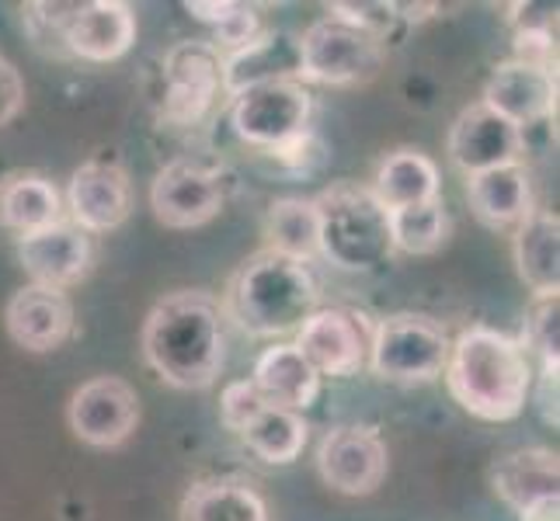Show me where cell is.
I'll use <instances>...</instances> for the list:
<instances>
[{"mask_svg": "<svg viewBox=\"0 0 560 521\" xmlns=\"http://www.w3.org/2000/svg\"><path fill=\"white\" fill-rule=\"evenodd\" d=\"M446 386L453 400L477 421L505 424L526 411L533 396V358L518 338L491 327H470L450 344Z\"/></svg>", "mask_w": 560, "mask_h": 521, "instance_id": "6da1fadb", "label": "cell"}, {"mask_svg": "<svg viewBox=\"0 0 560 521\" xmlns=\"http://www.w3.org/2000/svg\"><path fill=\"white\" fill-rule=\"evenodd\" d=\"M143 358L175 390H206L223 369V317L206 293L164 296L143 323Z\"/></svg>", "mask_w": 560, "mask_h": 521, "instance_id": "7a4b0ae2", "label": "cell"}, {"mask_svg": "<svg viewBox=\"0 0 560 521\" xmlns=\"http://www.w3.org/2000/svg\"><path fill=\"white\" fill-rule=\"evenodd\" d=\"M317 296L320 288L311 268L265 247L230 282L226 310L250 338H282L300 331V323L317 310Z\"/></svg>", "mask_w": 560, "mask_h": 521, "instance_id": "3957f363", "label": "cell"}, {"mask_svg": "<svg viewBox=\"0 0 560 521\" xmlns=\"http://www.w3.org/2000/svg\"><path fill=\"white\" fill-rule=\"evenodd\" d=\"M317 254L338 272H376L390 261V216L365 185L338 181L314 199Z\"/></svg>", "mask_w": 560, "mask_h": 521, "instance_id": "277c9868", "label": "cell"}, {"mask_svg": "<svg viewBox=\"0 0 560 521\" xmlns=\"http://www.w3.org/2000/svg\"><path fill=\"white\" fill-rule=\"evenodd\" d=\"M300 84H327L349 87L365 84L383 70L386 43L370 32L349 25L338 14H327L314 22L300 38Z\"/></svg>", "mask_w": 560, "mask_h": 521, "instance_id": "5b68a950", "label": "cell"}, {"mask_svg": "<svg viewBox=\"0 0 560 521\" xmlns=\"http://www.w3.org/2000/svg\"><path fill=\"white\" fill-rule=\"evenodd\" d=\"M450 334L439 320L424 313H394L373 323L370 344V369L373 376L400 386L432 382L446 369Z\"/></svg>", "mask_w": 560, "mask_h": 521, "instance_id": "8992f818", "label": "cell"}, {"mask_svg": "<svg viewBox=\"0 0 560 521\" xmlns=\"http://www.w3.org/2000/svg\"><path fill=\"white\" fill-rule=\"evenodd\" d=\"M311 111H314V98L306 84L272 81L237 94L234 105H230V126H234V132L244 143L272 150L306 132Z\"/></svg>", "mask_w": 560, "mask_h": 521, "instance_id": "52a82bcc", "label": "cell"}, {"mask_svg": "<svg viewBox=\"0 0 560 521\" xmlns=\"http://www.w3.org/2000/svg\"><path fill=\"white\" fill-rule=\"evenodd\" d=\"M293 344H296V352L311 362V369L317 376L349 379L370 362L373 323L370 317L345 310V306L314 310L300 323Z\"/></svg>", "mask_w": 560, "mask_h": 521, "instance_id": "ba28073f", "label": "cell"}, {"mask_svg": "<svg viewBox=\"0 0 560 521\" xmlns=\"http://www.w3.org/2000/svg\"><path fill=\"white\" fill-rule=\"evenodd\" d=\"M223 91V56L212 43L191 38L167 52L164 60V122L199 126L217 94Z\"/></svg>", "mask_w": 560, "mask_h": 521, "instance_id": "9c48e42d", "label": "cell"}, {"mask_svg": "<svg viewBox=\"0 0 560 521\" xmlns=\"http://www.w3.org/2000/svg\"><path fill=\"white\" fill-rule=\"evenodd\" d=\"M150 205L167 229H196L226 205V178L202 161H171L150 188Z\"/></svg>", "mask_w": 560, "mask_h": 521, "instance_id": "30bf717a", "label": "cell"}, {"mask_svg": "<svg viewBox=\"0 0 560 521\" xmlns=\"http://www.w3.org/2000/svg\"><path fill=\"white\" fill-rule=\"evenodd\" d=\"M386 466H390L386 441L365 424H341L324 435L317 449L320 479L345 497H370L383 484Z\"/></svg>", "mask_w": 560, "mask_h": 521, "instance_id": "8fae6325", "label": "cell"}, {"mask_svg": "<svg viewBox=\"0 0 560 521\" xmlns=\"http://www.w3.org/2000/svg\"><path fill=\"white\" fill-rule=\"evenodd\" d=\"M70 431L94 449H115L137 431L140 396L119 376H98L84 382L70 400Z\"/></svg>", "mask_w": 560, "mask_h": 521, "instance_id": "7c38bea8", "label": "cell"}, {"mask_svg": "<svg viewBox=\"0 0 560 521\" xmlns=\"http://www.w3.org/2000/svg\"><path fill=\"white\" fill-rule=\"evenodd\" d=\"M526 137L523 129L501 119L488 105H470L459 111V119L450 129V161L474 178L505 164H523Z\"/></svg>", "mask_w": 560, "mask_h": 521, "instance_id": "4fadbf2b", "label": "cell"}, {"mask_svg": "<svg viewBox=\"0 0 560 521\" xmlns=\"http://www.w3.org/2000/svg\"><path fill=\"white\" fill-rule=\"evenodd\" d=\"M18 261H22L32 285L46 288H67L81 282L91 272L94 247L84 229L73 223H52L46 229L18 237Z\"/></svg>", "mask_w": 560, "mask_h": 521, "instance_id": "5bb4252c", "label": "cell"}, {"mask_svg": "<svg viewBox=\"0 0 560 521\" xmlns=\"http://www.w3.org/2000/svg\"><path fill=\"white\" fill-rule=\"evenodd\" d=\"M515 129L539 126L557 111V70L529 67L518 60L498 63L485 84V102Z\"/></svg>", "mask_w": 560, "mask_h": 521, "instance_id": "9a60e30c", "label": "cell"}, {"mask_svg": "<svg viewBox=\"0 0 560 521\" xmlns=\"http://www.w3.org/2000/svg\"><path fill=\"white\" fill-rule=\"evenodd\" d=\"M67 205L73 226L84 234H108L122 226L132 209V191L126 170L115 161H88L73 170L67 188Z\"/></svg>", "mask_w": 560, "mask_h": 521, "instance_id": "2e32d148", "label": "cell"}, {"mask_svg": "<svg viewBox=\"0 0 560 521\" xmlns=\"http://www.w3.org/2000/svg\"><path fill=\"white\" fill-rule=\"evenodd\" d=\"M4 323L14 344H22L25 352H52L73 334V303L63 288L46 285H22L11 296Z\"/></svg>", "mask_w": 560, "mask_h": 521, "instance_id": "e0dca14e", "label": "cell"}, {"mask_svg": "<svg viewBox=\"0 0 560 521\" xmlns=\"http://www.w3.org/2000/svg\"><path fill=\"white\" fill-rule=\"evenodd\" d=\"M63 43L88 63H115L137 43V14L126 0H88L67 22Z\"/></svg>", "mask_w": 560, "mask_h": 521, "instance_id": "ac0fdd59", "label": "cell"}, {"mask_svg": "<svg viewBox=\"0 0 560 521\" xmlns=\"http://www.w3.org/2000/svg\"><path fill=\"white\" fill-rule=\"evenodd\" d=\"M272 81H300V43L289 32H261L247 46L223 56L226 98Z\"/></svg>", "mask_w": 560, "mask_h": 521, "instance_id": "d6986e66", "label": "cell"}, {"mask_svg": "<svg viewBox=\"0 0 560 521\" xmlns=\"http://www.w3.org/2000/svg\"><path fill=\"white\" fill-rule=\"evenodd\" d=\"M255 390L268 407H282V411H296L303 414L306 407H314L320 396V376L311 369L296 344H272L265 347L255 362Z\"/></svg>", "mask_w": 560, "mask_h": 521, "instance_id": "ffe728a7", "label": "cell"}, {"mask_svg": "<svg viewBox=\"0 0 560 521\" xmlns=\"http://www.w3.org/2000/svg\"><path fill=\"white\" fill-rule=\"evenodd\" d=\"M474 216L491 229H515L533 212V181L523 164H505L467 181Z\"/></svg>", "mask_w": 560, "mask_h": 521, "instance_id": "44dd1931", "label": "cell"}, {"mask_svg": "<svg viewBox=\"0 0 560 521\" xmlns=\"http://www.w3.org/2000/svg\"><path fill=\"white\" fill-rule=\"evenodd\" d=\"M560 462L550 449H515L491 466V487L509 508L523 511L544 497H557Z\"/></svg>", "mask_w": 560, "mask_h": 521, "instance_id": "7402d4cb", "label": "cell"}, {"mask_svg": "<svg viewBox=\"0 0 560 521\" xmlns=\"http://www.w3.org/2000/svg\"><path fill=\"white\" fill-rule=\"evenodd\" d=\"M515 264L533 296L560 293V223L553 212L533 209L515 226Z\"/></svg>", "mask_w": 560, "mask_h": 521, "instance_id": "603a6c76", "label": "cell"}, {"mask_svg": "<svg viewBox=\"0 0 560 521\" xmlns=\"http://www.w3.org/2000/svg\"><path fill=\"white\" fill-rule=\"evenodd\" d=\"M370 191L386 212L439 202V167L421 150H394L383 157Z\"/></svg>", "mask_w": 560, "mask_h": 521, "instance_id": "cb8c5ba5", "label": "cell"}, {"mask_svg": "<svg viewBox=\"0 0 560 521\" xmlns=\"http://www.w3.org/2000/svg\"><path fill=\"white\" fill-rule=\"evenodd\" d=\"M60 191L43 174H8L0 181V226L25 237L60 223Z\"/></svg>", "mask_w": 560, "mask_h": 521, "instance_id": "d4e9b609", "label": "cell"}, {"mask_svg": "<svg viewBox=\"0 0 560 521\" xmlns=\"http://www.w3.org/2000/svg\"><path fill=\"white\" fill-rule=\"evenodd\" d=\"M182 521H268V505L247 479H202L185 494Z\"/></svg>", "mask_w": 560, "mask_h": 521, "instance_id": "484cf974", "label": "cell"}, {"mask_svg": "<svg viewBox=\"0 0 560 521\" xmlns=\"http://www.w3.org/2000/svg\"><path fill=\"white\" fill-rule=\"evenodd\" d=\"M265 237L268 250L285 254L293 261H314L317 258V209L314 199H276L265 216Z\"/></svg>", "mask_w": 560, "mask_h": 521, "instance_id": "4316f807", "label": "cell"}, {"mask_svg": "<svg viewBox=\"0 0 560 521\" xmlns=\"http://www.w3.org/2000/svg\"><path fill=\"white\" fill-rule=\"evenodd\" d=\"M306 435H311V428H306L303 414L282 407H265L241 431L244 446L261 462H268V466H289V462H296L306 446Z\"/></svg>", "mask_w": 560, "mask_h": 521, "instance_id": "83f0119b", "label": "cell"}, {"mask_svg": "<svg viewBox=\"0 0 560 521\" xmlns=\"http://www.w3.org/2000/svg\"><path fill=\"white\" fill-rule=\"evenodd\" d=\"M390 216V244L400 254H435L450 237V216L442 202H424V205H408L386 212Z\"/></svg>", "mask_w": 560, "mask_h": 521, "instance_id": "f1b7e54d", "label": "cell"}, {"mask_svg": "<svg viewBox=\"0 0 560 521\" xmlns=\"http://www.w3.org/2000/svg\"><path fill=\"white\" fill-rule=\"evenodd\" d=\"M185 11L212 32V46L234 52L261 35L258 11L234 0H188Z\"/></svg>", "mask_w": 560, "mask_h": 521, "instance_id": "f546056e", "label": "cell"}, {"mask_svg": "<svg viewBox=\"0 0 560 521\" xmlns=\"http://www.w3.org/2000/svg\"><path fill=\"white\" fill-rule=\"evenodd\" d=\"M523 347L529 358H539V369H557L560 355V293L533 296L529 313H526V331Z\"/></svg>", "mask_w": 560, "mask_h": 521, "instance_id": "4dcf8cb0", "label": "cell"}, {"mask_svg": "<svg viewBox=\"0 0 560 521\" xmlns=\"http://www.w3.org/2000/svg\"><path fill=\"white\" fill-rule=\"evenodd\" d=\"M268 403L261 400V393L255 390L250 379H237V382H226L223 393H220V421L226 431H244L250 421H255Z\"/></svg>", "mask_w": 560, "mask_h": 521, "instance_id": "1f68e13d", "label": "cell"}, {"mask_svg": "<svg viewBox=\"0 0 560 521\" xmlns=\"http://www.w3.org/2000/svg\"><path fill=\"white\" fill-rule=\"evenodd\" d=\"M327 11L338 14V17H345V22L355 25V28H362V32H370V35L383 38V43H386V35L394 32V25L400 22L397 4H370V0H362V4H331Z\"/></svg>", "mask_w": 560, "mask_h": 521, "instance_id": "d6a6232c", "label": "cell"}, {"mask_svg": "<svg viewBox=\"0 0 560 521\" xmlns=\"http://www.w3.org/2000/svg\"><path fill=\"white\" fill-rule=\"evenodd\" d=\"M268 153H272V157H276L279 164L293 167V170H311L314 164H320L324 146H320V140L314 137V132L306 129V132H300V137L285 140V143H279V146H272Z\"/></svg>", "mask_w": 560, "mask_h": 521, "instance_id": "836d02e7", "label": "cell"}, {"mask_svg": "<svg viewBox=\"0 0 560 521\" xmlns=\"http://www.w3.org/2000/svg\"><path fill=\"white\" fill-rule=\"evenodd\" d=\"M25 105V81L11 60L0 56V129H4Z\"/></svg>", "mask_w": 560, "mask_h": 521, "instance_id": "e575fe53", "label": "cell"}, {"mask_svg": "<svg viewBox=\"0 0 560 521\" xmlns=\"http://www.w3.org/2000/svg\"><path fill=\"white\" fill-rule=\"evenodd\" d=\"M536 407L544 414L547 424L557 428V369H539V393H536Z\"/></svg>", "mask_w": 560, "mask_h": 521, "instance_id": "d590c367", "label": "cell"}, {"mask_svg": "<svg viewBox=\"0 0 560 521\" xmlns=\"http://www.w3.org/2000/svg\"><path fill=\"white\" fill-rule=\"evenodd\" d=\"M518 521H560V497H544L518 511Z\"/></svg>", "mask_w": 560, "mask_h": 521, "instance_id": "8d00e7d4", "label": "cell"}]
</instances>
